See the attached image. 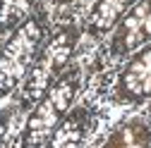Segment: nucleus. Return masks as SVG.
Here are the masks:
<instances>
[{
	"label": "nucleus",
	"mask_w": 151,
	"mask_h": 148,
	"mask_svg": "<svg viewBox=\"0 0 151 148\" xmlns=\"http://www.w3.org/2000/svg\"><path fill=\"white\" fill-rule=\"evenodd\" d=\"M149 146H151V120L146 115H137L118 124L101 148H149Z\"/></svg>",
	"instance_id": "obj_6"
},
{
	"label": "nucleus",
	"mask_w": 151,
	"mask_h": 148,
	"mask_svg": "<svg viewBox=\"0 0 151 148\" xmlns=\"http://www.w3.org/2000/svg\"><path fill=\"white\" fill-rule=\"evenodd\" d=\"M79 84H82V69L79 67H70L67 72H63V77L34 105V112L27 120L19 148H43L50 141V136L58 132V127L67 117L72 100L79 91Z\"/></svg>",
	"instance_id": "obj_1"
},
{
	"label": "nucleus",
	"mask_w": 151,
	"mask_h": 148,
	"mask_svg": "<svg viewBox=\"0 0 151 148\" xmlns=\"http://www.w3.org/2000/svg\"><path fill=\"white\" fill-rule=\"evenodd\" d=\"M10 117H12V112H10V110H0V143H3V139H5V132H7Z\"/></svg>",
	"instance_id": "obj_10"
},
{
	"label": "nucleus",
	"mask_w": 151,
	"mask_h": 148,
	"mask_svg": "<svg viewBox=\"0 0 151 148\" xmlns=\"http://www.w3.org/2000/svg\"><path fill=\"white\" fill-rule=\"evenodd\" d=\"M48 33V19L43 12L31 14L24 24H19L7 43L0 50V98L17 88L27 79L31 65L36 62L43 48V38Z\"/></svg>",
	"instance_id": "obj_2"
},
{
	"label": "nucleus",
	"mask_w": 151,
	"mask_h": 148,
	"mask_svg": "<svg viewBox=\"0 0 151 148\" xmlns=\"http://www.w3.org/2000/svg\"><path fill=\"white\" fill-rule=\"evenodd\" d=\"M60 5H70V3H77V0H58Z\"/></svg>",
	"instance_id": "obj_11"
},
{
	"label": "nucleus",
	"mask_w": 151,
	"mask_h": 148,
	"mask_svg": "<svg viewBox=\"0 0 151 148\" xmlns=\"http://www.w3.org/2000/svg\"><path fill=\"white\" fill-rule=\"evenodd\" d=\"M146 41H151V0H139L115 26L108 53L110 58H127L129 53L139 50Z\"/></svg>",
	"instance_id": "obj_4"
},
{
	"label": "nucleus",
	"mask_w": 151,
	"mask_h": 148,
	"mask_svg": "<svg viewBox=\"0 0 151 148\" xmlns=\"http://www.w3.org/2000/svg\"><path fill=\"white\" fill-rule=\"evenodd\" d=\"M36 5V0H0V33L14 31L19 24H24L31 10Z\"/></svg>",
	"instance_id": "obj_9"
},
{
	"label": "nucleus",
	"mask_w": 151,
	"mask_h": 148,
	"mask_svg": "<svg viewBox=\"0 0 151 148\" xmlns=\"http://www.w3.org/2000/svg\"><path fill=\"white\" fill-rule=\"evenodd\" d=\"M151 98V46L142 48L120 72L115 84V100L144 103Z\"/></svg>",
	"instance_id": "obj_5"
},
{
	"label": "nucleus",
	"mask_w": 151,
	"mask_h": 148,
	"mask_svg": "<svg viewBox=\"0 0 151 148\" xmlns=\"http://www.w3.org/2000/svg\"><path fill=\"white\" fill-rule=\"evenodd\" d=\"M134 0H96L84 22V31L89 36H103L113 26H118L120 17L127 12V7Z\"/></svg>",
	"instance_id": "obj_8"
},
{
	"label": "nucleus",
	"mask_w": 151,
	"mask_h": 148,
	"mask_svg": "<svg viewBox=\"0 0 151 148\" xmlns=\"http://www.w3.org/2000/svg\"><path fill=\"white\" fill-rule=\"evenodd\" d=\"M89 107H74L72 112H67L58 132L50 136V141L43 148H82L89 132Z\"/></svg>",
	"instance_id": "obj_7"
},
{
	"label": "nucleus",
	"mask_w": 151,
	"mask_h": 148,
	"mask_svg": "<svg viewBox=\"0 0 151 148\" xmlns=\"http://www.w3.org/2000/svg\"><path fill=\"white\" fill-rule=\"evenodd\" d=\"M79 33L82 31L74 24H67V26L55 31L50 36V41L41 48L39 58L31 65L27 79H24V86H22V96H19V105L22 107L36 105L46 96V91L63 77V69L67 67L74 48H77Z\"/></svg>",
	"instance_id": "obj_3"
}]
</instances>
